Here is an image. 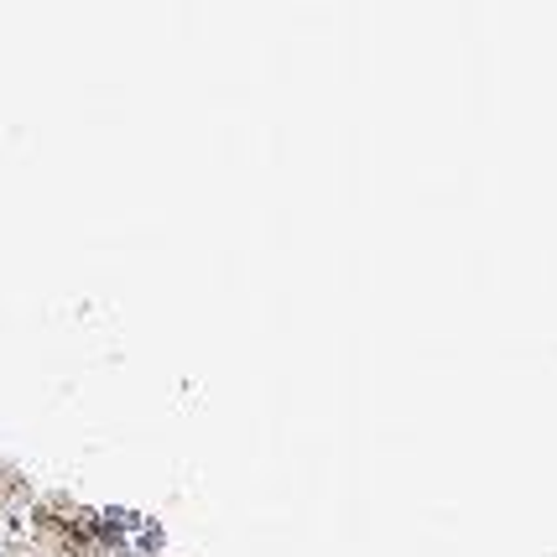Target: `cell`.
<instances>
[{
	"label": "cell",
	"instance_id": "cell-1",
	"mask_svg": "<svg viewBox=\"0 0 557 557\" xmlns=\"http://www.w3.org/2000/svg\"><path fill=\"white\" fill-rule=\"evenodd\" d=\"M26 506H32V485H26V474L16 469V463L0 459V521H16Z\"/></svg>",
	"mask_w": 557,
	"mask_h": 557
}]
</instances>
